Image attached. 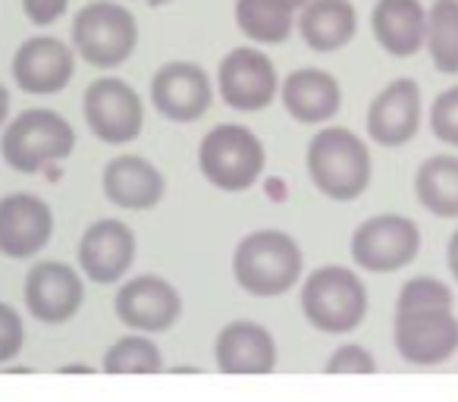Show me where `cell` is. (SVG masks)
<instances>
[{
    "label": "cell",
    "instance_id": "6da1fadb",
    "mask_svg": "<svg viewBox=\"0 0 458 402\" xmlns=\"http://www.w3.org/2000/svg\"><path fill=\"white\" fill-rule=\"evenodd\" d=\"M393 343L405 362L433 368L458 352L455 295L437 277H414L402 287L393 318Z\"/></svg>",
    "mask_w": 458,
    "mask_h": 402
},
{
    "label": "cell",
    "instance_id": "7a4b0ae2",
    "mask_svg": "<svg viewBox=\"0 0 458 402\" xmlns=\"http://www.w3.org/2000/svg\"><path fill=\"white\" fill-rule=\"evenodd\" d=\"M305 255L299 243L283 230H255L236 245L233 277L249 295L274 299L301 280Z\"/></svg>",
    "mask_w": 458,
    "mask_h": 402
},
{
    "label": "cell",
    "instance_id": "3957f363",
    "mask_svg": "<svg viewBox=\"0 0 458 402\" xmlns=\"http://www.w3.org/2000/svg\"><path fill=\"white\" fill-rule=\"evenodd\" d=\"M370 151L352 129L327 126L308 145V176L330 201H355L370 185Z\"/></svg>",
    "mask_w": 458,
    "mask_h": 402
},
{
    "label": "cell",
    "instance_id": "277c9868",
    "mask_svg": "<svg viewBox=\"0 0 458 402\" xmlns=\"http://www.w3.org/2000/svg\"><path fill=\"white\" fill-rule=\"evenodd\" d=\"M301 314L320 333H352L368 314V287L352 268L327 264L305 277Z\"/></svg>",
    "mask_w": 458,
    "mask_h": 402
},
{
    "label": "cell",
    "instance_id": "5b68a950",
    "mask_svg": "<svg viewBox=\"0 0 458 402\" xmlns=\"http://www.w3.org/2000/svg\"><path fill=\"white\" fill-rule=\"evenodd\" d=\"M76 148V133L70 120L57 110L32 107L22 110L13 123H7L4 139H0V154L16 173H41L47 164L66 160Z\"/></svg>",
    "mask_w": 458,
    "mask_h": 402
},
{
    "label": "cell",
    "instance_id": "8992f818",
    "mask_svg": "<svg viewBox=\"0 0 458 402\" xmlns=\"http://www.w3.org/2000/svg\"><path fill=\"white\" fill-rule=\"evenodd\" d=\"M267 151L249 126L220 123L198 145V170L223 192H245L261 179Z\"/></svg>",
    "mask_w": 458,
    "mask_h": 402
},
{
    "label": "cell",
    "instance_id": "52a82bcc",
    "mask_svg": "<svg viewBox=\"0 0 458 402\" xmlns=\"http://www.w3.org/2000/svg\"><path fill=\"white\" fill-rule=\"evenodd\" d=\"M135 45H139L135 16L114 0H95L72 20V47L85 64L98 70L123 66L135 54Z\"/></svg>",
    "mask_w": 458,
    "mask_h": 402
},
{
    "label": "cell",
    "instance_id": "ba28073f",
    "mask_svg": "<svg viewBox=\"0 0 458 402\" xmlns=\"http://www.w3.org/2000/svg\"><path fill=\"white\" fill-rule=\"evenodd\" d=\"M352 258L368 274H395L408 268L420 252V230L411 218L377 214L352 233Z\"/></svg>",
    "mask_w": 458,
    "mask_h": 402
},
{
    "label": "cell",
    "instance_id": "9c48e42d",
    "mask_svg": "<svg viewBox=\"0 0 458 402\" xmlns=\"http://www.w3.org/2000/svg\"><path fill=\"white\" fill-rule=\"evenodd\" d=\"M82 114L91 135L104 145H129L141 135L145 126V104L139 91L123 79L104 76L85 89Z\"/></svg>",
    "mask_w": 458,
    "mask_h": 402
},
{
    "label": "cell",
    "instance_id": "30bf717a",
    "mask_svg": "<svg viewBox=\"0 0 458 402\" xmlns=\"http://www.w3.org/2000/svg\"><path fill=\"white\" fill-rule=\"evenodd\" d=\"M216 85H220V98L233 110L255 114L276 101L280 76L267 54L255 51V47H236L220 60Z\"/></svg>",
    "mask_w": 458,
    "mask_h": 402
},
{
    "label": "cell",
    "instance_id": "8fae6325",
    "mask_svg": "<svg viewBox=\"0 0 458 402\" xmlns=\"http://www.w3.org/2000/svg\"><path fill=\"white\" fill-rule=\"evenodd\" d=\"M116 318L135 333H166L182 318V295L170 280L157 274L132 277L114 299Z\"/></svg>",
    "mask_w": 458,
    "mask_h": 402
},
{
    "label": "cell",
    "instance_id": "7c38bea8",
    "mask_svg": "<svg viewBox=\"0 0 458 402\" xmlns=\"http://www.w3.org/2000/svg\"><path fill=\"white\" fill-rule=\"evenodd\" d=\"M22 299L35 321L47 327H60L79 314L85 302V283L79 270L64 261H38L26 277Z\"/></svg>",
    "mask_w": 458,
    "mask_h": 402
},
{
    "label": "cell",
    "instance_id": "4fadbf2b",
    "mask_svg": "<svg viewBox=\"0 0 458 402\" xmlns=\"http://www.w3.org/2000/svg\"><path fill=\"white\" fill-rule=\"evenodd\" d=\"M151 101L160 116L170 123H195L214 104L208 73L189 60L164 64L151 79Z\"/></svg>",
    "mask_w": 458,
    "mask_h": 402
},
{
    "label": "cell",
    "instance_id": "5bb4252c",
    "mask_svg": "<svg viewBox=\"0 0 458 402\" xmlns=\"http://www.w3.org/2000/svg\"><path fill=\"white\" fill-rule=\"evenodd\" d=\"M54 236V211L45 198L13 192L0 198V255L26 261L47 249Z\"/></svg>",
    "mask_w": 458,
    "mask_h": 402
},
{
    "label": "cell",
    "instance_id": "9a60e30c",
    "mask_svg": "<svg viewBox=\"0 0 458 402\" xmlns=\"http://www.w3.org/2000/svg\"><path fill=\"white\" fill-rule=\"evenodd\" d=\"M79 268L91 283H120L135 264V233L116 218L95 220L79 239Z\"/></svg>",
    "mask_w": 458,
    "mask_h": 402
},
{
    "label": "cell",
    "instance_id": "2e32d148",
    "mask_svg": "<svg viewBox=\"0 0 458 402\" xmlns=\"http://www.w3.org/2000/svg\"><path fill=\"white\" fill-rule=\"evenodd\" d=\"M76 54L51 35H38L20 45L13 57V79L26 95H57L72 82Z\"/></svg>",
    "mask_w": 458,
    "mask_h": 402
},
{
    "label": "cell",
    "instance_id": "e0dca14e",
    "mask_svg": "<svg viewBox=\"0 0 458 402\" xmlns=\"http://www.w3.org/2000/svg\"><path fill=\"white\" fill-rule=\"evenodd\" d=\"M214 358L220 374H274L276 339L258 321H229L214 339Z\"/></svg>",
    "mask_w": 458,
    "mask_h": 402
},
{
    "label": "cell",
    "instance_id": "ac0fdd59",
    "mask_svg": "<svg viewBox=\"0 0 458 402\" xmlns=\"http://www.w3.org/2000/svg\"><path fill=\"white\" fill-rule=\"evenodd\" d=\"M420 129V89L414 79L389 82L368 107V135L380 148H402Z\"/></svg>",
    "mask_w": 458,
    "mask_h": 402
},
{
    "label": "cell",
    "instance_id": "d6986e66",
    "mask_svg": "<svg viewBox=\"0 0 458 402\" xmlns=\"http://www.w3.org/2000/svg\"><path fill=\"white\" fill-rule=\"evenodd\" d=\"M101 185L110 205L123 208V211H151L160 205L166 192L164 173L139 154H120L110 160L104 167Z\"/></svg>",
    "mask_w": 458,
    "mask_h": 402
},
{
    "label": "cell",
    "instance_id": "ffe728a7",
    "mask_svg": "<svg viewBox=\"0 0 458 402\" xmlns=\"http://www.w3.org/2000/svg\"><path fill=\"white\" fill-rule=\"evenodd\" d=\"M283 107L301 126H324L343 107V89L327 70L305 66L286 76L280 89Z\"/></svg>",
    "mask_w": 458,
    "mask_h": 402
},
{
    "label": "cell",
    "instance_id": "44dd1931",
    "mask_svg": "<svg viewBox=\"0 0 458 402\" xmlns=\"http://www.w3.org/2000/svg\"><path fill=\"white\" fill-rule=\"evenodd\" d=\"M370 26L389 57H414L427 41V10L420 0H377Z\"/></svg>",
    "mask_w": 458,
    "mask_h": 402
},
{
    "label": "cell",
    "instance_id": "7402d4cb",
    "mask_svg": "<svg viewBox=\"0 0 458 402\" xmlns=\"http://www.w3.org/2000/svg\"><path fill=\"white\" fill-rule=\"evenodd\" d=\"M299 32L311 51L336 54L355 38L358 13L349 0H311L299 16Z\"/></svg>",
    "mask_w": 458,
    "mask_h": 402
},
{
    "label": "cell",
    "instance_id": "603a6c76",
    "mask_svg": "<svg viewBox=\"0 0 458 402\" xmlns=\"http://www.w3.org/2000/svg\"><path fill=\"white\" fill-rule=\"evenodd\" d=\"M414 195L433 218H458V158L455 154H433L414 173Z\"/></svg>",
    "mask_w": 458,
    "mask_h": 402
},
{
    "label": "cell",
    "instance_id": "cb8c5ba5",
    "mask_svg": "<svg viewBox=\"0 0 458 402\" xmlns=\"http://www.w3.org/2000/svg\"><path fill=\"white\" fill-rule=\"evenodd\" d=\"M236 26L258 45H283L293 35L295 10L286 0H236Z\"/></svg>",
    "mask_w": 458,
    "mask_h": 402
},
{
    "label": "cell",
    "instance_id": "d4e9b609",
    "mask_svg": "<svg viewBox=\"0 0 458 402\" xmlns=\"http://www.w3.org/2000/svg\"><path fill=\"white\" fill-rule=\"evenodd\" d=\"M424 47L443 76H458V0H433Z\"/></svg>",
    "mask_w": 458,
    "mask_h": 402
},
{
    "label": "cell",
    "instance_id": "484cf974",
    "mask_svg": "<svg viewBox=\"0 0 458 402\" xmlns=\"http://www.w3.org/2000/svg\"><path fill=\"white\" fill-rule=\"evenodd\" d=\"M101 371L104 374H160L164 355L148 333H129L104 352Z\"/></svg>",
    "mask_w": 458,
    "mask_h": 402
},
{
    "label": "cell",
    "instance_id": "4316f807",
    "mask_svg": "<svg viewBox=\"0 0 458 402\" xmlns=\"http://www.w3.org/2000/svg\"><path fill=\"white\" fill-rule=\"evenodd\" d=\"M430 133L443 145L458 148V85L439 91L430 107Z\"/></svg>",
    "mask_w": 458,
    "mask_h": 402
},
{
    "label": "cell",
    "instance_id": "83f0119b",
    "mask_svg": "<svg viewBox=\"0 0 458 402\" xmlns=\"http://www.w3.org/2000/svg\"><path fill=\"white\" fill-rule=\"evenodd\" d=\"M377 358L370 355L364 346H355V343H345L327 358L324 371L327 374H377Z\"/></svg>",
    "mask_w": 458,
    "mask_h": 402
},
{
    "label": "cell",
    "instance_id": "f1b7e54d",
    "mask_svg": "<svg viewBox=\"0 0 458 402\" xmlns=\"http://www.w3.org/2000/svg\"><path fill=\"white\" fill-rule=\"evenodd\" d=\"M26 346V321L13 305L0 302V364L13 362Z\"/></svg>",
    "mask_w": 458,
    "mask_h": 402
},
{
    "label": "cell",
    "instance_id": "f546056e",
    "mask_svg": "<svg viewBox=\"0 0 458 402\" xmlns=\"http://www.w3.org/2000/svg\"><path fill=\"white\" fill-rule=\"evenodd\" d=\"M70 0H22V10L35 26H54L66 13Z\"/></svg>",
    "mask_w": 458,
    "mask_h": 402
},
{
    "label": "cell",
    "instance_id": "4dcf8cb0",
    "mask_svg": "<svg viewBox=\"0 0 458 402\" xmlns=\"http://www.w3.org/2000/svg\"><path fill=\"white\" fill-rule=\"evenodd\" d=\"M445 264H449V274L455 277L458 283V230L449 236V245H445Z\"/></svg>",
    "mask_w": 458,
    "mask_h": 402
},
{
    "label": "cell",
    "instance_id": "1f68e13d",
    "mask_svg": "<svg viewBox=\"0 0 458 402\" xmlns=\"http://www.w3.org/2000/svg\"><path fill=\"white\" fill-rule=\"evenodd\" d=\"M7 116H10V95L0 82V129H7Z\"/></svg>",
    "mask_w": 458,
    "mask_h": 402
},
{
    "label": "cell",
    "instance_id": "d6a6232c",
    "mask_svg": "<svg viewBox=\"0 0 458 402\" xmlns=\"http://www.w3.org/2000/svg\"><path fill=\"white\" fill-rule=\"evenodd\" d=\"M64 374H91V368L89 364H66Z\"/></svg>",
    "mask_w": 458,
    "mask_h": 402
},
{
    "label": "cell",
    "instance_id": "836d02e7",
    "mask_svg": "<svg viewBox=\"0 0 458 402\" xmlns=\"http://www.w3.org/2000/svg\"><path fill=\"white\" fill-rule=\"evenodd\" d=\"M286 4H289L293 10H305L308 4H311V0H286Z\"/></svg>",
    "mask_w": 458,
    "mask_h": 402
},
{
    "label": "cell",
    "instance_id": "e575fe53",
    "mask_svg": "<svg viewBox=\"0 0 458 402\" xmlns=\"http://www.w3.org/2000/svg\"><path fill=\"white\" fill-rule=\"evenodd\" d=\"M145 4H151V7H164V4H170V0H145Z\"/></svg>",
    "mask_w": 458,
    "mask_h": 402
}]
</instances>
